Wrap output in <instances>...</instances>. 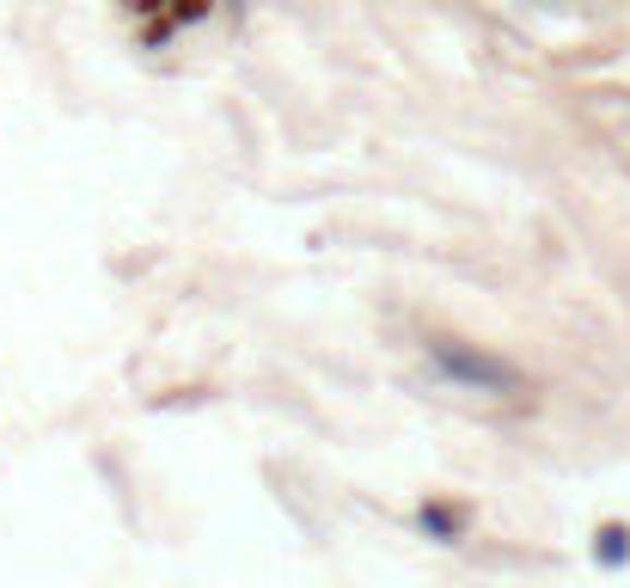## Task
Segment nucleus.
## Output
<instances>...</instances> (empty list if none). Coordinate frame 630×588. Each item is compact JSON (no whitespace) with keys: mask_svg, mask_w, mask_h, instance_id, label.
Here are the masks:
<instances>
[{"mask_svg":"<svg viewBox=\"0 0 630 588\" xmlns=\"http://www.w3.org/2000/svg\"><path fill=\"white\" fill-rule=\"evenodd\" d=\"M441 362L453 374H465V380H484V387H502V380H514L508 368H496V362H477V356H465V350H447L441 343Z\"/></svg>","mask_w":630,"mask_h":588,"instance_id":"nucleus-1","label":"nucleus"}]
</instances>
